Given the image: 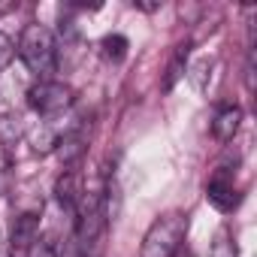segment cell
Here are the masks:
<instances>
[{
	"label": "cell",
	"mask_w": 257,
	"mask_h": 257,
	"mask_svg": "<svg viewBox=\"0 0 257 257\" xmlns=\"http://www.w3.org/2000/svg\"><path fill=\"white\" fill-rule=\"evenodd\" d=\"M209 257H236V242L227 230H221L215 236V245H212V254Z\"/></svg>",
	"instance_id": "12"
},
{
	"label": "cell",
	"mask_w": 257,
	"mask_h": 257,
	"mask_svg": "<svg viewBox=\"0 0 257 257\" xmlns=\"http://www.w3.org/2000/svg\"><path fill=\"white\" fill-rule=\"evenodd\" d=\"M100 52H103L106 61H124V55H127V40H124L121 34H109V37H103Z\"/></svg>",
	"instance_id": "9"
},
{
	"label": "cell",
	"mask_w": 257,
	"mask_h": 257,
	"mask_svg": "<svg viewBox=\"0 0 257 257\" xmlns=\"http://www.w3.org/2000/svg\"><path fill=\"white\" fill-rule=\"evenodd\" d=\"M206 197H209V203H212L218 212H233V209L239 206V191H236V185H233V173H230V170H218L215 179H212L209 188H206Z\"/></svg>",
	"instance_id": "5"
},
{
	"label": "cell",
	"mask_w": 257,
	"mask_h": 257,
	"mask_svg": "<svg viewBox=\"0 0 257 257\" xmlns=\"http://www.w3.org/2000/svg\"><path fill=\"white\" fill-rule=\"evenodd\" d=\"M25 257H61V251H58V245H55V239H52V236L40 233V236L28 245Z\"/></svg>",
	"instance_id": "10"
},
{
	"label": "cell",
	"mask_w": 257,
	"mask_h": 257,
	"mask_svg": "<svg viewBox=\"0 0 257 257\" xmlns=\"http://www.w3.org/2000/svg\"><path fill=\"white\" fill-rule=\"evenodd\" d=\"M185 230H188V215L185 212H164L161 218L152 221V227L143 239L140 257H176L179 248H182Z\"/></svg>",
	"instance_id": "2"
},
{
	"label": "cell",
	"mask_w": 257,
	"mask_h": 257,
	"mask_svg": "<svg viewBox=\"0 0 257 257\" xmlns=\"http://www.w3.org/2000/svg\"><path fill=\"white\" fill-rule=\"evenodd\" d=\"M25 94L28 91H22L19 79H0V143L4 146H16L25 134Z\"/></svg>",
	"instance_id": "3"
},
{
	"label": "cell",
	"mask_w": 257,
	"mask_h": 257,
	"mask_svg": "<svg viewBox=\"0 0 257 257\" xmlns=\"http://www.w3.org/2000/svg\"><path fill=\"white\" fill-rule=\"evenodd\" d=\"M13 58H16V46H13V40H10L7 34H0V73H4V70L13 64Z\"/></svg>",
	"instance_id": "13"
},
{
	"label": "cell",
	"mask_w": 257,
	"mask_h": 257,
	"mask_svg": "<svg viewBox=\"0 0 257 257\" xmlns=\"http://www.w3.org/2000/svg\"><path fill=\"white\" fill-rule=\"evenodd\" d=\"M25 103H28L34 112H40L43 118H58V115H64V112L73 106V91H70V85H64V82L43 79V82H37V85L28 88Z\"/></svg>",
	"instance_id": "4"
},
{
	"label": "cell",
	"mask_w": 257,
	"mask_h": 257,
	"mask_svg": "<svg viewBox=\"0 0 257 257\" xmlns=\"http://www.w3.org/2000/svg\"><path fill=\"white\" fill-rule=\"evenodd\" d=\"M40 236V218L34 215V212H25V215H19L16 221H13V233H10V245H13V251L19 254H25L28 251V245L34 242Z\"/></svg>",
	"instance_id": "6"
},
{
	"label": "cell",
	"mask_w": 257,
	"mask_h": 257,
	"mask_svg": "<svg viewBox=\"0 0 257 257\" xmlns=\"http://www.w3.org/2000/svg\"><path fill=\"white\" fill-rule=\"evenodd\" d=\"M82 191H85V188H82L79 176H76V173H64V176L58 179V185H55V200H58L64 209H76Z\"/></svg>",
	"instance_id": "8"
},
{
	"label": "cell",
	"mask_w": 257,
	"mask_h": 257,
	"mask_svg": "<svg viewBox=\"0 0 257 257\" xmlns=\"http://www.w3.org/2000/svg\"><path fill=\"white\" fill-rule=\"evenodd\" d=\"M4 194H10V164H7L4 155H0V197Z\"/></svg>",
	"instance_id": "14"
},
{
	"label": "cell",
	"mask_w": 257,
	"mask_h": 257,
	"mask_svg": "<svg viewBox=\"0 0 257 257\" xmlns=\"http://www.w3.org/2000/svg\"><path fill=\"white\" fill-rule=\"evenodd\" d=\"M0 257H7V254H0Z\"/></svg>",
	"instance_id": "15"
},
{
	"label": "cell",
	"mask_w": 257,
	"mask_h": 257,
	"mask_svg": "<svg viewBox=\"0 0 257 257\" xmlns=\"http://www.w3.org/2000/svg\"><path fill=\"white\" fill-rule=\"evenodd\" d=\"M19 58H22V64L28 67L31 76H37L40 82L49 79L55 73V67H58L55 34L46 25H28L22 31V40H19Z\"/></svg>",
	"instance_id": "1"
},
{
	"label": "cell",
	"mask_w": 257,
	"mask_h": 257,
	"mask_svg": "<svg viewBox=\"0 0 257 257\" xmlns=\"http://www.w3.org/2000/svg\"><path fill=\"white\" fill-rule=\"evenodd\" d=\"M239 124H242V112H239L236 106H227V109H221L218 118L212 121V134H215L221 143H230V140L236 137V131H239Z\"/></svg>",
	"instance_id": "7"
},
{
	"label": "cell",
	"mask_w": 257,
	"mask_h": 257,
	"mask_svg": "<svg viewBox=\"0 0 257 257\" xmlns=\"http://www.w3.org/2000/svg\"><path fill=\"white\" fill-rule=\"evenodd\" d=\"M185 58H188V46H182V49L176 52V58H173V64H170V70H167V79H164V91H173V85L182 79V73H185Z\"/></svg>",
	"instance_id": "11"
}]
</instances>
